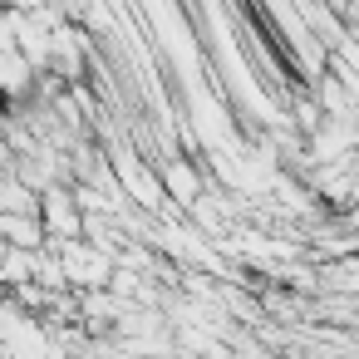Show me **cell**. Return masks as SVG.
Returning <instances> with one entry per match:
<instances>
[{
  "instance_id": "6da1fadb",
  "label": "cell",
  "mask_w": 359,
  "mask_h": 359,
  "mask_svg": "<svg viewBox=\"0 0 359 359\" xmlns=\"http://www.w3.org/2000/svg\"><path fill=\"white\" fill-rule=\"evenodd\" d=\"M163 182L172 187V197H177V202H192V197H202V182H197L192 163H182V158L163 163Z\"/></svg>"
}]
</instances>
